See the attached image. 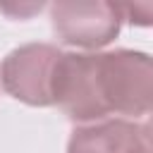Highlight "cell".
I'll use <instances>...</instances> for the list:
<instances>
[{
    "instance_id": "6da1fadb",
    "label": "cell",
    "mask_w": 153,
    "mask_h": 153,
    "mask_svg": "<svg viewBox=\"0 0 153 153\" xmlns=\"http://www.w3.org/2000/svg\"><path fill=\"white\" fill-rule=\"evenodd\" d=\"M98 91L108 115H148L153 100L151 55L129 48L98 53Z\"/></svg>"
},
{
    "instance_id": "7a4b0ae2",
    "label": "cell",
    "mask_w": 153,
    "mask_h": 153,
    "mask_svg": "<svg viewBox=\"0 0 153 153\" xmlns=\"http://www.w3.org/2000/svg\"><path fill=\"white\" fill-rule=\"evenodd\" d=\"M122 22V7L108 0H57L50 5V24L57 41L84 50L112 43Z\"/></svg>"
},
{
    "instance_id": "3957f363",
    "label": "cell",
    "mask_w": 153,
    "mask_h": 153,
    "mask_svg": "<svg viewBox=\"0 0 153 153\" xmlns=\"http://www.w3.org/2000/svg\"><path fill=\"white\" fill-rule=\"evenodd\" d=\"M62 50L53 43H24L0 62V84L7 96L33 108L53 105V76Z\"/></svg>"
},
{
    "instance_id": "277c9868",
    "label": "cell",
    "mask_w": 153,
    "mask_h": 153,
    "mask_svg": "<svg viewBox=\"0 0 153 153\" xmlns=\"http://www.w3.org/2000/svg\"><path fill=\"white\" fill-rule=\"evenodd\" d=\"M53 105L72 122L108 120L98 91V53H62L53 76Z\"/></svg>"
},
{
    "instance_id": "5b68a950",
    "label": "cell",
    "mask_w": 153,
    "mask_h": 153,
    "mask_svg": "<svg viewBox=\"0 0 153 153\" xmlns=\"http://www.w3.org/2000/svg\"><path fill=\"white\" fill-rule=\"evenodd\" d=\"M67 153H151V129L122 117L79 124L69 134Z\"/></svg>"
}]
</instances>
